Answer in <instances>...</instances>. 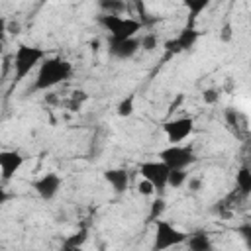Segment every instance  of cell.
Returning a JSON list of instances; mask_svg holds the SVG:
<instances>
[{"instance_id": "6da1fadb", "label": "cell", "mask_w": 251, "mask_h": 251, "mask_svg": "<svg viewBox=\"0 0 251 251\" xmlns=\"http://www.w3.org/2000/svg\"><path fill=\"white\" fill-rule=\"evenodd\" d=\"M73 75V65L63 59V57H49L39 65L35 82L31 86L33 92H41V90H49L53 86H57L59 82L67 80Z\"/></svg>"}, {"instance_id": "7a4b0ae2", "label": "cell", "mask_w": 251, "mask_h": 251, "mask_svg": "<svg viewBox=\"0 0 251 251\" xmlns=\"http://www.w3.org/2000/svg\"><path fill=\"white\" fill-rule=\"evenodd\" d=\"M98 24L110 33V39L114 41H126L135 37V33L143 25V22L135 18H122V16H110V14H102L98 18Z\"/></svg>"}, {"instance_id": "3957f363", "label": "cell", "mask_w": 251, "mask_h": 251, "mask_svg": "<svg viewBox=\"0 0 251 251\" xmlns=\"http://www.w3.org/2000/svg\"><path fill=\"white\" fill-rule=\"evenodd\" d=\"M43 61H45L43 49L33 47V45H25V43L18 45V49L14 53V63H12V67H14V80L22 82Z\"/></svg>"}, {"instance_id": "277c9868", "label": "cell", "mask_w": 251, "mask_h": 251, "mask_svg": "<svg viewBox=\"0 0 251 251\" xmlns=\"http://www.w3.org/2000/svg\"><path fill=\"white\" fill-rule=\"evenodd\" d=\"M188 233L180 231L167 220H157L155 222V237H153V247L151 251H165L171 247H176L180 243H186Z\"/></svg>"}, {"instance_id": "5b68a950", "label": "cell", "mask_w": 251, "mask_h": 251, "mask_svg": "<svg viewBox=\"0 0 251 251\" xmlns=\"http://www.w3.org/2000/svg\"><path fill=\"white\" fill-rule=\"evenodd\" d=\"M159 159L171 169H180L184 171L186 167H190L196 161V155L192 151V147H182V145H169L167 149L159 151Z\"/></svg>"}, {"instance_id": "8992f818", "label": "cell", "mask_w": 251, "mask_h": 251, "mask_svg": "<svg viewBox=\"0 0 251 251\" xmlns=\"http://www.w3.org/2000/svg\"><path fill=\"white\" fill-rule=\"evenodd\" d=\"M139 173L145 180H149L157 192H163L165 186L169 184V175H171V169L163 163V161H145L141 163L139 167Z\"/></svg>"}, {"instance_id": "52a82bcc", "label": "cell", "mask_w": 251, "mask_h": 251, "mask_svg": "<svg viewBox=\"0 0 251 251\" xmlns=\"http://www.w3.org/2000/svg\"><path fill=\"white\" fill-rule=\"evenodd\" d=\"M163 131L167 135V141L171 145H178L180 141H184L192 131H194V120L184 116V118H175L163 124Z\"/></svg>"}, {"instance_id": "ba28073f", "label": "cell", "mask_w": 251, "mask_h": 251, "mask_svg": "<svg viewBox=\"0 0 251 251\" xmlns=\"http://www.w3.org/2000/svg\"><path fill=\"white\" fill-rule=\"evenodd\" d=\"M24 165V157L18 151H0V171L2 182H8Z\"/></svg>"}, {"instance_id": "9c48e42d", "label": "cell", "mask_w": 251, "mask_h": 251, "mask_svg": "<svg viewBox=\"0 0 251 251\" xmlns=\"http://www.w3.org/2000/svg\"><path fill=\"white\" fill-rule=\"evenodd\" d=\"M33 188L43 200H53L61 188V176L55 173H47L33 182Z\"/></svg>"}, {"instance_id": "30bf717a", "label": "cell", "mask_w": 251, "mask_h": 251, "mask_svg": "<svg viewBox=\"0 0 251 251\" xmlns=\"http://www.w3.org/2000/svg\"><path fill=\"white\" fill-rule=\"evenodd\" d=\"M139 49H141V43H139L137 37H131V39H126V41L108 39V51L116 59H131Z\"/></svg>"}, {"instance_id": "8fae6325", "label": "cell", "mask_w": 251, "mask_h": 251, "mask_svg": "<svg viewBox=\"0 0 251 251\" xmlns=\"http://www.w3.org/2000/svg\"><path fill=\"white\" fill-rule=\"evenodd\" d=\"M186 247H188V251H216L210 235L204 229H196V231L188 233Z\"/></svg>"}, {"instance_id": "7c38bea8", "label": "cell", "mask_w": 251, "mask_h": 251, "mask_svg": "<svg viewBox=\"0 0 251 251\" xmlns=\"http://www.w3.org/2000/svg\"><path fill=\"white\" fill-rule=\"evenodd\" d=\"M104 178H106V182H110V186L114 188L116 194H122L127 190L129 175L124 169H108V171H104Z\"/></svg>"}, {"instance_id": "4fadbf2b", "label": "cell", "mask_w": 251, "mask_h": 251, "mask_svg": "<svg viewBox=\"0 0 251 251\" xmlns=\"http://www.w3.org/2000/svg\"><path fill=\"white\" fill-rule=\"evenodd\" d=\"M235 186H237V192L243 198L251 196V169L241 167L237 171V175H235Z\"/></svg>"}, {"instance_id": "5bb4252c", "label": "cell", "mask_w": 251, "mask_h": 251, "mask_svg": "<svg viewBox=\"0 0 251 251\" xmlns=\"http://www.w3.org/2000/svg\"><path fill=\"white\" fill-rule=\"evenodd\" d=\"M198 31L194 29V27H190V25H186L175 39H176V43H178V49L180 51H188L190 47H194V43H196V39H198Z\"/></svg>"}, {"instance_id": "9a60e30c", "label": "cell", "mask_w": 251, "mask_h": 251, "mask_svg": "<svg viewBox=\"0 0 251 251\" xmlns=\"http://www.w3.org/2000/svg\"><path fill=\"white\" fill-rule=\"evenodd\" d=\"M184 6H186L188 16H190V20H188V24H186V25L194 27V20L200 16V12H204V10L208 8V0H186V2H184Z\"/></svg>"}, {"instance_id": "2e32d148", "label": "cell", "mask_w": 251, "mask_h": 251, "mask_svg": "<svg viewBox=\"0 0 251 251\" xmlns=\"http://www.w3.org/2000/svg\"><path fill=\"white\" fill-rule=\"evenodd\" d=\"M133 110H135V96L133 94H129V96H126L120 104H118V116L120 118H129L131 114H133Z\"/></svg>"}, {"instance_id": "e0dca14e", "label": "cell", "mask_w": 251, "mask_h": 251, "mask_svg": "<svg viewBox=\"0 0 251 251\" xmlns=\"http://www.w3.org/2000/svg\"><path fill=\"white\" fill-rule=\"evenodd\" d=\"M86 239H88V229H86V227H80L78 231H75L73 235H69V237L63 241V245H69V247H82Z\"/></svg>"}, {"instance_id": "ac0fdd59", "label": "cell", "mask_w": 251, "mask_h": 251, "mask_svg": "<svg viewBox=\"0 0 251 251\" xmlns=\"http://www.w3.org/2000/svg\"><path fill=\"white\" fill-rule=\"evenodd\" d=\"M98 6L104 10V14H110V16H120L126 10V4L118 0H102Z\"/></svg>"}, {"instance_id": "d6986e66", "label": "cell", "mask_w": 251, "mask_h": 251, "mask_svg": "<svg viewBox=\"0 0 251 251\" xmlns=\"http://www.w3.org/2000/svg\"><path fill=\"white\" fill-rule=\"evenodd\" d=\"M163 212H165V200L159 196V198H155V200L151 202V208H149V222H157Z\"/></svg>"}, {"instance_id": "ffe728a7", "label": "cell", "mask_w": 251, "mask_h": 251, "mask_svg": "<svg viewBox=\"0 0 251 251\" xmlns=\"http://www.w3.org/2000/svg\"><path fill=\"white\" fill-rule=\"evenodd\" d=\"M184 182H186V173H184V171H180V169L171 171V175H169V186L180 188Z\"/></svg>"}, {"instance_id": "44dd1931", "label": "cell", "mask_w": 251, "mask_h": 251, "mask_svg": "<svg viewBox=\"0 0 251 251\" xmlns=\"http://www.w3.org/2000/svg\"><path fill=\"white\" fill-rule=\"evenodd\" d=\"M139 43H141V49L143 51H153L155 47H157V43H159V37L155 35V33H145L141 39H139Z\"/></svg>"}, {"instance_id": "7402d4cb", "label": "cell", "mask_w": 251, "mask_h": 251, "mask_svg": "<svg viewBox=\"0 0 251 251\" xmlns=\"http://www.w3.org/2000/svg\"><path fill=\"white\" fill-rule=\"evenodd\" d=\"M237 235L243 239L245 247L251 251V224H241V226L237 227Z\"/></svg>"}, {"instance_id": "603a6c76", "label": "cell", "mask_w": 251, "mask_h": 251, "mask_svg": "<svg viewBox=\"0 0 251 251\" xmlns=\"http://www.w3.org/2000/svg\"><path fill=\"white\" fill-rule=\"evenodd\" d=\"M137 192H139L141 196H153L157 190H155V186H153L149 180H145V178H143V180L137 184Z\"/></svg>"}, {"instance_id": "cb8c5ba5", "label": "cell", "mask_w": 251, "mask_h": 251, "mask_svg": "<svg viewBox=\"0 0 251 251\" xmlns=\"http://www.w3.org/2000/svg\"><path fill=\"white\" fill-rule=\"evenodd\" d=\"M202 100H204L206 104H216V102L220 100V94H218L216 88H206V90L202 92Z\"/></svg>"}, {"instance_id": "d4e9b609", "label": "cell", "mask_w": 251, "mask_h": 251, "mask_svg": "<svg viewBox=\"0 0 251 251\" xmlns=\"http://www.w3.org/2000/svg\"><path fill=\"white\" fill-rule=\"evenodd\" d=\"M200 188H202V178H198V176L188 178V190L190 192H198Z\"/></svg>"}, {"instance_id": "484cf974", "label": "cell", "mask_w": 251, "mask_h": 251, "mask_svg": "<svg viewBox=\"0 0 251 251\" xmlns=\"http://www.w3.org/2000/svg\"><path fill=\"white\" fill-rule=\"evenodd\" d=\"M220 39H222V41H229V39H231V25H229V24H226V25L222 27Z\"/></svg>"}, {"instance_id": "4316f807", "label": "cell", "mask_w": 251, "mask_h": 251, "mask_svg": "<svg viewBox=\"0 0 251 251\" xmlns=\"http://www.w3.org/2000/svg\"><path fill=\"white\" fill-rule=\"evenodd\" d=\"M226 118H227L229 126H237V114H235L233 108H227V110H226Z\"/></svg>"}, {"instance_id": "83f0119b", "label": "cell", "mask_w": 251, "mask_h": 251, "mask_svg": "<svg viewBox=\"0 0 251 251\" xmlns=\"http://www.w3.org/2000/svg\"><path fill=\"white\" fill-rule=\"evenodd\" d=\"M8 69H10V57H4V69H2V75H4V76H6Z\"/></svg>"}, {"instance_id": "f1b7e54d", "label": "cell", "mask_w": 251, "mask_h": 251, "mask_svg": "<svg viewBox=\"0 0 251 251\" xmlns=\"http://www.w3.org/2000/svg\"><path fill=\"white\" fill-rule=\"evenodd\" d=\"M61 251H82V247H69V245H63Z\"/></svg>"}, {"instance_id": "f546056e", "label": "cell", "mask_w": 251, "mask_h": 251, "mask_svg": "<svg viewBox=\"0 0 251 251\" xmlns=\"http://www.w3.org/2000/svg\"><path fill=\"white\" fill-rule=\"evenodd\" d=\"M10 31L12 33H20V24H10Z\"/></svg>"}]
</instances>
